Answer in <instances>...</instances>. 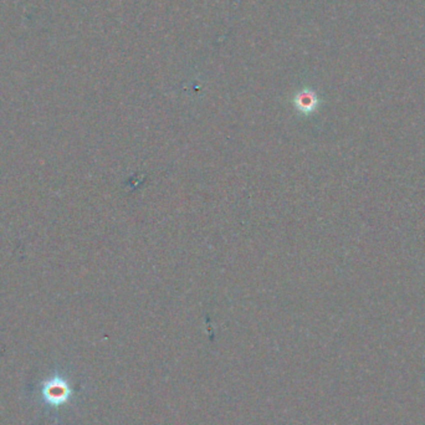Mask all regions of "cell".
Wrapping results in <instances>:
<instances>
[{"instance_id":"1","label":"cell","mask_w":425,"mask_h":425,"mask_svg":"<svg viewBox=\"0 0 425 425\" xmlns=\"http://www.w3.org/2000/svg\"><path fill=\"white\" fill-rule=\"evenodd\" d=\"M66 396V386H51V392L48 393V396L50 398L56 399V400L60 402V399L65 398Z\"/></svg>"}]
</instances>
